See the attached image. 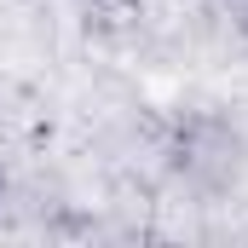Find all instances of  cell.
<instances>
[{"label":"cell","instance_id":"cell-1","mask_svg":"<svg viewBox=\"0 0 248 248\" xmlns=\"http://www.w3.org/2000/svg\"><path fill=\"white\" fill-rule=\"evenodd\" d=\"M144 23V6L139 0H87V29L98 41H133Z\"/></svg>","mask_w":248,"mask_h":248}]
</instances>
